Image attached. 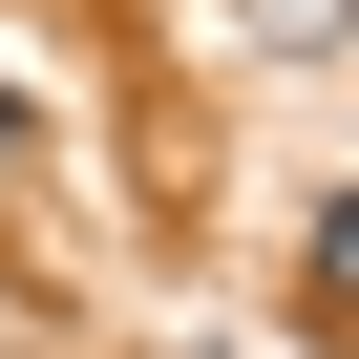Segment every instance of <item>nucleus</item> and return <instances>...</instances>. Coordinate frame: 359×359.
<instances>
[{"mask_svg": "<svg viewBox=\"0 0 359 359\" xmlns=\"http://www.w3.org/2000/svg\"><path fill=\"white\" fill-rule=\"evenodd\" d=\"M296 317H338V338H359V191L317 212V254H296Z\"/></svg>", "mask_w": 359, "mask_h": 359, "instance_id": "obj_1", "label": "nucleus"}, {"mask_svg": "<svg viewBox=\"0 0 359 359\" xmlns=\"http://www.w3.org/2000/svg\"><path fill=\"white\" fill-rule=\"evenodd\" d=\"M254 43H359V0H233Z\"/></svg>", "mask_w": 359, "mask_h": 359, "instance_id": "obj_2", "label": "nucleus"}, {"mask_svg": "<svg viewBox=\"0 0 359 359\" xmlns=\"http://www.w3.org/2000/svg\"><path fill=\"white\" fill-rule=\"evenodd\" d=\"M22 169H43V106H0V191H22Z\"/></svg>", "mask_w": 359, "mask_h": 359, "instance_id": "obj_3", "label": "nucleus"}]
</instances>
